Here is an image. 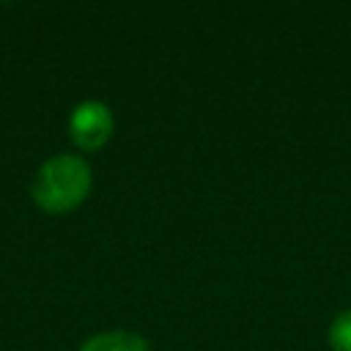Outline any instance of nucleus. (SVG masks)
<instances>
[{
  "label": "nucleus",
  "instance_id": "nucleus-1",
  "mask_svg": "<svg viewBox=\"0 0 351 351\" xmlns=\"http://www.w3.org/2000/svg\"><path fill=\"white\" fill-rule=\"evenodd\" d=\"M90 184H93V173L82 156L58 154L36 170L30 181V195L38 208L49 214H63L77 208L88 197Z\"/></svg>",
  "mask_w": 351,
  "mask_h": 351
},
{
  "label": "nucleus",
  "instance_id": "nucleus-2",
  "mask_svg": "<svg viewBox=\"0 0 351 351\" xmlns=\"http://www.w3.org/2000/svg\"><path fill=\"white\" fill-rule=\"evenodd\" d=\"M112 129H115L112 110L99 99L80 101L69 115V134L74 145L82 151H99L112 137Z\"/></svg>",
  "mask_w": 351,
  "mask_h": 351
},
{
  "label": "nucleus",
  "instance_id": "nucleus-3",
  "mask_svg": "<svg viewBox=\"0 0 351 351\" xmlns=\"http://www.w3.org/2000/svg\"><path fill=\"white\" fill-rule=\"evenodd\" d=\"M80 351H148V340L132 329H107L88 337Z\"/></svg>",
  "mask_w": 351,
  "mask_h": 351
},
{
  "label": "nucleus",
  "instance_id": "nucleus-4",
  "mask_svg": "<svg viewBox=\"0 0 351 351\" xmlns=\"http://www.w3.org/2000/svg\"><path fill=\"white\" fill-rule=\"evenodd\" d=\"M329 346L332 351H351V310H343L329 324Z\"/></svg>",
  "mask_w": 351,
  "mask_h": 351
}]
</instances>
